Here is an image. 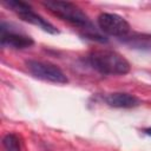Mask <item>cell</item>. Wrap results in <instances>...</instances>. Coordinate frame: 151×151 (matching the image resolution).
<instances>
[{"mask_svg": "<svg viewBox=\"0 0 151 151\" xmlns=\"http://www.w3.org/2000/svg\"><path fill=\"white\" fill-rule=\"evenodd\" d=\"M90 65L101 74H126L130 72V63L118 52L112 50H94L88 54Z\"/></svg>", "mask_w": 151, "mask_h": 151, "instance_id": "cell-1", "label": "cell"}, {"mask_svg": "<svg viewBox=\"0 0 151 151\" xmlns=\"http://www.w3.org/2000/svg\"><path fill=\"white\" fill-rule=\"evenodd\" d=\"M42 5L55 17L60 18L64 21H67L74 26L88 29L92 27L87 15L74 4L67 1H45Z\"/></svg>", "mask_w": 151, "mask_h": 151, "instance_id": "cell-2", "label": "cell"}, {"mask_svg": "<svg viewBox=\"0 0 151 151\" xmlns=\"http://www.w3.org/2000/svg\"><path fill=\"white\" fill-rule=\"evenodd\" d=\"M4 5L7 6L9 9H12L14 13H17L18 17H20L24 21L35 25L47 33H51V34L58 33V29L51 22H48L46 19H44L41 15L35 13L28 4L24 2V1H19V0H6V1H4Z\"/></svg>", "mask_w": 151, "mask_h": 151, "instance_id": "cell-3", "label": "cell"}, {"mask_svg": "<svg viewBox=\"0 0 151 151\" xmlns=\"http://www.w3.org/2000/svg\"><path fill=\"white\" fill-rule=\"evenodd\" d=\"M26 67L31 74L45 81L55 84H66L68 81L65 73L55 65L40 60H27Z\"/></svg>", "mask_w": 151, "mask_h": 151, "instance_id": "cell-4", "label": "cell"}, {"mask_svg": "<svg viewBox=\"0 0 151 151\" xmlns=\"http://www.w3.org/2000/svg\"><path fill=\"white\" fill-rule=\"evenodd\" d=\"M99 28L113 37H125L130 32V24L119 14L116 13H100L98 17Z\"/></svg>", "mask_w": 151, "mask_h": 151, "instance_id": "cell-5", "label": "cell"}, {"mask_svg": "<svg viewBox=\"0 0 151 151\" xmlns=\"http://www.w3.org/2000/svg\"><path fill=\"white\" fill-rule=\"evenodd\" d=\"M0 33H1L0 39H1L2 46H8L15 50H21V48L31 47L34 44L33 39L29 35L18 31L17 28H13L11 24H7L5 21H1Z\"/></svg>", "mask_w": 151, "mask_h": 151, "instance_id": "cell-6", "label": "cell"}, {"mask_svg": "<svg viewBox=\"0 0 151 151\" xmlns=\"http://www.w3.org/2000/svg\"><path fill=\"white\" fill-rule=\"evenodd\" d=\"M105 101L111 107L117 109H132L140 105V100L130 93L125 92H113L105 97Z\"/></svg>", "mask_w": 151, "mask_h": 151, "instance_id": "cell-7", "label": "cell"}, {"mask_svg": "<svg viewBox=\"0 0 151 151\" xmlns=\"http://www.w3.org/2000/svg\"><path fill=\"white\" fill-rule=\"evenodd\" d=\"M5 151H20V142L17 134L7 133L2 139Z\"/></svg>", "mask_w": 151, "mask_h": 151, "instance_id": "cell-8", "label": "cell"}, {"mask_svg": "<svg viewBox=\"0 0 151 151\" xmlns=\"http://www.w3.org/2000/svg\"><path fill=\"white\" fill-rule=\"evenodd\" d=\"M144 132H145L147 136H151V127H147V129H145V130H144Z\"/></svg>", "mask_w": 151, "mask_h": 151, "instance_id": "cell-9", "label": "cell"}]
</instances>
